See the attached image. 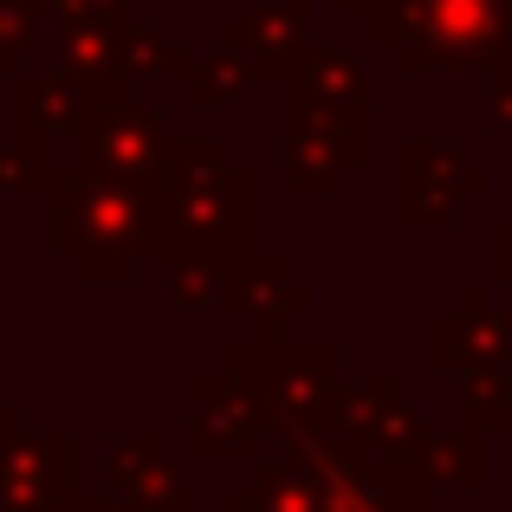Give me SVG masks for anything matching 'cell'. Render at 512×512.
Here are the masks:
<instances>
[{"label":"cell","mask_w":512,"mask_h":512,"mask_svg":"<svg viewBox=\"0 0 512 512\" xmlns=\"http://www.w3.org/2000/svg\"><path fill=\"white\" fill-rule=\"evenodd\" d=\"M201 253L227 273L253 260V169L221 137H175L156 169V260Z\"/></svg>","instance_id":"1"},{"label":"cell","mask_w":512,"mask_h":512,"mask_svg":"<svg viewBox=\"0 0 512 512\" xmlns=\"http://www.w3.org/2000/svg\"><path fill=\"white\" fill-rule=\"evenodd\" d=\"M46 253L85 286H130L156 253V182H111L72 163L46 182Z\"/></svg>","instance_id":"2"},{"label":"cell","mask_w":512,"mask_h":512,"mask_svg":"<svg viewBox=\"0 0 512 512\" xmlns=\"http://www.w3.org/2000/svg\"><path fill=\"white\" fill-rule=\"evenodd\" d=\"M221 370L247 389L260 428H273L279 441H305L318 428H331V402L344 389V350L331 338H227Z\"/></svg>","instance_id":"3"},{"label":"cell","mask_w":512,"mask_h":512,"mask_svg":"<svg viewBox=\"0 0 512 512\" xmlns=\"http://www.w3.org/2000/svg\"><path fill=\"white\" fill-rule=\"evenodd\" d=\"M428 363L461 389V428L512 435V305H493L487 279H467L428 325Z\"/></svg>","instance_id":"4"},{"label":"cell","mask_w":512,"mask_h":512,"mask_svg":"<svg viewBox=\"0 0 512 512\" xmlns=\"http://www.w3.org/2000/svg\"><path fill=\"white\" fill-rule=\"evenodd\" d=\"M370 46L396 59L402 78L487 72L512 46V0H409L402 13L370 26Z\"/></svg>","instance_id":"5"},{"label":"cell","mask_w":512,"mask_h":512,"mask_svg":"<svg viewBox=\"0 0 512 512\" xmlns=\"http://www.w3.org/2000/svg\"><path fill=\"white\" fill-rule=\"evenodd\" d=\"M279 137H318L363 169L376 156V98L363 59L338 46H312L286 78H279Z\"/></svg>","instance_id":"6"},{"label":"cell","mask_w":512,"mask_h":512,"mask_svg":"<svg viewBox=\"0 0 512 512\" xmlns=\"http://www.w3.org/2000/svg\"><path fill=\"white\" fill-rule=\"evenodd\" d=\"M175 130L156 104H143L137 85L124 78H104L91 85V111L72 137V169L85 175H111V182H156Z\"/></svg>","instance_id":"7"},{"label":"cell","mask_w":512,"mask_h":512,"mask_svg":"<svg viewBox=\"0 0 512 512\" xmlns=\"http://www.w3.org/2000/svg\"><path fill=\"white\" fill-rule=\"evenodd\" d=\"M286 454L312 474L325 512H435V506H428V500H435V487H428L422 467L370 461V454H357L350 441H338L331 428L292 441Z\"/></svg>","instance_id":"8"},{"label":"cell","mask_w":512,"mask_h":512,"mask_svg":"<svg viewBox=\"0 0 512 512\" xmlns=\"http://www.w3.org/2000/svg\"><path fill=\"white\" fill-rule=\"evenodd\" d=\"M493 195V175L467 163L448 137L396 143V221L402 227H454L467 201Z\"/></svg>","instance_id":"9"},{"label":"cell","mask_w":512,"mask_h":512,"mask_svg":"<svg viewBox=\"0 0 512 512\" xmlns=\"http://www.w3.org/2000/svg\"><path fill=\"white\" fill-rule=\"evenodd\" d=\"M422 422L428 415L402 396V383L389 370L357 376V383L344 376L338 402H331V435L350 441L357 454H370V461H389V467H415V428Z\"/></svg>","instance_id":"10"},{"label":"cell","mask_w":512,"mask_h":512,"mask_svg":"<svg viewBox=\"0 0 512 512\" xmlns=\"http://www.w3.org/2000/svg\"><path fill=\"white\" fill-rule=\"evenodd\" d=\"M78 500V435L20 428L0 454V512H72Z\"/></svg>","instance_id":"11"},{"label":"cell","mask_w":512,"mask_h":512,"mask_svg":"<svg viewBox=\"0 0 512 512\" xmlns=\"http://www.w3.org/2000/svg\"><path fill=\"white\" fill-rule=\"evenodd\" d=\"M312 20L318 0H253V7L221 20V52H234L253 78H286L312 52Z\"/></svg>","instance_id":"12"},{"label":"cell","mask_w":512,"mask_h":512,"mask_svg":"<svg viewBox=\"0 0 512 512\" xmlns=\"http://www.w3.org/2000/svg\"><path fill=\"white\" fill-rule=\"evenodd\" d=\"M104 487L130 512H195V480H188V467L169 454V441L156 428L111 435V448H104Z\"/></svg>","instance_id":"13"},{"label":"cell","mask_w":512,"mask_h":512,"mask_svg":"<svg viewBox=\"0 0 512 512\" xmlns=\"http://www.w3.org/2000/svg\"><path fill=\"white\" fill-rule=\"evenodd\" d=\"M188 409H195V422H188V448H195L201 467H247L253 448H260V415H253L247 389L234 383L227 370H201L195 383H188Z\"/></svg>","instance_id":"14"},{"label":"cell","mask_w":512,"mask_h":512,"mask_svg":"<svg viewBox=\"0 0 512 512\" xmlns=\"http://www.w3.org/2000/svg\"><path fill=\"white\" fill-rule=\"evenodd\" d=\"M312 305H318L312 279H299L279 253H253V260L227 279V292H221L214 312L240 318V325H247L240 338H286V325H292V318H305Z\"/></svg>","instance_id":"15"},{"label":"cell","mask_w":512,"mask_h":512,"mask_svg":"<svg viewBox=\"0 0 512 512\" xmlns=\"http://www.w3.org/2000/svg\"><path fill=\"white\" fill-rule=\"evenodd\" d=\"M91 111V85L72 72H20L13 78V137L33 143V150H52V143H72L78 124Z\"/></svg>","instance_id":"16"},{"label":"cell","mask_w":512,"mask_h":512,"mask_svg":"<svg viewBox=\"0 0 512 512\" xmlns=\"http://www.w3.org/2000/svg\"><path fill=\"white\" fill-rule=\"evenodd\" d=\"M130 13H52V39H59V72L104 85L117 78V46H124Z\"/></svg>","instance_id":"17"},{"label":"cell","mask_w":512,"mask_h":512,"mask_svg":"<svg viewBox=\"0 0 512 512\" xmlns=\"http://www.w3.org/2000/svg\"><path fill=\"white\" fill-rule=\"evenodd\" d=\"M415 467L428 474V487L435 480H454L461 493H487L493 487V461H487V435H474V428H435L422 422L415 428Z\"/></svg>","instance_id":"18"},{"label":"cell","mask_w":512,"mask_h":512,"mask_svg":"<svg viewBox=\"0 0 512 512\" xmlns=\"http://www.w3.org/2000/svg\"><path fill=\"white\" fill-rule=\"evenodd\" d=\"M221 512H325V500L292 454H273L247 467V487L221 493Z\"/></svg>","instance_id":"19"},{"label":"cell","mask_w":512,"mask_h":512,"mask_svg":"<svg viewBox=\"0 0 512 512\" xmlns=\"http://www.w3.org/2000/svg\"><path fill=\"white\" fill-rule=\"evenodd\" d=\"M344 175H350L344 150H331V143H318V137H279V188H286L292 201L338 195Z\"/></svg>","instance_id":"20"},{"label":"cell","mask_w":512,"mask_h":512,"mask_svg":"<svg viewBox=\"0 0 512 512\" xmlns=\"http://www.w3.org/2000/svg\"><path fill=\"white\" fill-rule=\"evenodd\" d=\"M227 266L221 260H201V253H175V260H163V286H169V305L175 312H214L227 292Z\"/></svg>","instance_id":"21"},{"label":"cell","mask_w":512,"mask_h":512,"mask_svg":"<svg viewBox=\"0 0 512 512\" xmlns=\"http://www.w3.org/2000/svg\"><path fill=\"white\" fill-rule=\"evenodd\" d=\"M169 59H175V39H169V26H163V20H137V13H130V26H124V46H117V78H124V85H143V78H163V72H169Z\"/></svg>","instance_id":"22"},{"label":"cell","mask_w":512,"mask_h":512,"mask_svg":"<svg viewBox=\"0 0 512 512\" xmlns=\"http://www.w3.org/2000/svg\"><path fill=\"white\" fill-rule=\"evenodd\" d=\"M52 26V0H0V78H20V59Z\"/></svg>","instance_id":"23"},{"label":"cell","mask_w":512,"mask_h":512,"mask_svg":"<svg viewBox=\"0 0 512 512\" xmlns=\"http://www.w3.org/2000/svg\"><path fill=\"white\" fill-rule=\"evenodd\" d=\"M188 91H195L201 111H227V104H240V98L253 91V72L234 59V52L214 46L208 59H195V72H188Z\"/></svg>","instance_id":"24"},{"label":"cell","mask_w":512,"mask_h":512,"mask_svg":"<svg viewBox=\"0 0 512 512\" xmlns=\"http://www.w3.org/2000/svg\"><path fill=\"white\" fill-rule=\"evenodd\" d=\"M52 169H59V163H52L46 150H33V143H20V137L0 143V195H13V201H46Z\"/></svg>","instance_id":"25"},{"label":"cell","mask_w":512,"mask_h":512,"mask_svg":"<svg viewBox=\"0 0 512 512\" xmlns=\"http://www.w3.org/2000/svg\"><path fill=\"white\" fill-rule=\"evenodd\" d=\"M487 124L493 137H512V46L487 65Z\"/></svg>","instance_id":"26"},{"label":"cell","mask_w":512,"mask_h":512,"mask_svg":"<svg viewBox=\"0 0 512 512\" xmlns=\"http://www.w3.org/2000/svg\"><path fill=\"white\" fill-rule=\"evenodd\" d=\"M487 286L506 292V305H512V214L487 227Z\"/></svg>","instance_id":"27"},{"label":"cell","mask_w":512,"mask_h":512,"mask_svg":"<svg viewBox=\"0 0 512 512\" xmlns=\"http://www.w3.org/2000/svg\"><path fill=\"white\" fill-rule=\"evenodd\" d=\"M409 0H338V13L344 20H363V26H376V20H389V13H402Z\"/></svg>","instance_id":"28"},{"label":"cell","mask_w":512,"mask_h":512,"mask_svg":"<svg viewBox=\"0 0 512 512\" xmlns=\"http://www.w3.org/2000/svg\"><path fill=\"white\" fill-rule=\"evenodd\" d=\"M72 512H130V506H124V500H117V493H111V487H91V493H85V487H78V500H72Z\"/></svg>","instance_id":"29"},{"label":"cell","mask_w":512,"mask_h":512,"mask_svg":"<svg viewBox=\"0 0 512 512\" xmlns=\"http://www.w3.org/2000/svg\"><path fill=\"white\" fill-rule=\"evenodd\" d=\"M52 13H130V0H52Z\"/></svg>","instance_id":"30"},{"label":"cell","mask_w":512,"mask_h":512,"mask_svg":"<svg viewBox=\"0 0 512 512\" xmlns=\"http://www.w3.org/2000/svg\"><path fill=\"white\" fill-rule=\"evenodd\" d=\"M20 428H26V422H20V409H13V402H0V454H7V441L20 435Z\"/></svg>","instance_id":"31"}]
</instances>
